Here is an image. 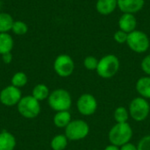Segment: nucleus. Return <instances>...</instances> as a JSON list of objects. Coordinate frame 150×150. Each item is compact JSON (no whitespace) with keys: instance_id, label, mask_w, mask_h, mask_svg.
Here are the masks:
<instances>
[{"instance_id":"obj_29","label":"nucleus","mask_w":150,"mask_h":150,"mask_svg":"<svg viewBox=\"0 0 150 150\" xmlns=\"http://www.w3.org/2000/svg\"><path fill=\"white\" fill-rule=\"evenodd\" d=\"M2 59H3V62L6 64H9L12 61V54L11 53H6L4 54H2Z\"/></svg>"},{"instance_id":"obj_8","label":"nucleus","mask_w":150,"mask_h":150,"mask_svg":"<svg viewBox=\"0 0 150 150\" xmlns=\"http://www.w3.org/2000/svg\"><path fill=\"white\" fill-rule=\"evenodd\" d=\"M54 69L61 77L70 76L75 69V62L73 59L66 54L58 55L54 62Z\"/></svg>"},{"instance_id":"obj_22","label":"nucleus","mask_w":150,"mask_h":150,"mask_svg":"<svg viewBox=\"0 0 150 150\" xmlns=\"http://www.w3.org/2000/svg\"><path fill=\"white\" fill-rule=\"evenodd\" d=\"M11 85L20 89L27 83V76L24 72H17L11 77Z\"/></svg>"},{"instance_id":"obj_16","label":"nucleus","mask_w":150,"mask_h":150,"mask_svg":"<svg viewBox=\"0 0 150 150\" xmlns=\"http://www.w3.org/2000/svg\"><path fill=\"white\" fill-rule=\"evenodd\" d=\"M71 120V114L69 111L56 112L53 119L54 126L59 128H65Z\"/></svg>"},{"instance_id":"obj_20","label":"nucleus","mask_w":150,"mask_h":150,"mask_svg":"<svg viewBox=\"0 0 150 150\" xmlns=\"http://www.w3.org/2000/svg\"><path fill=\"white\" fill-rule=\"evenodd\" d=\"M68 142L69 139L65 134H57L52 139L50 146L53 150H64L68 146Z\"/></svg>"},{"instance_id":"obj_19","label":"nucleus","mask_w":150,"mask_h":150,"mask_svg":"<svg viewBox=\"0 0 150 150\" xmlns=\"http://www.w3.org/2000/svg\"><path fill=\"white\" fill-rule=\"evenodd\" d=\"M14 20L9 13L0 12V33H8L11 30Z\"/></svg>"},{"instance_id":"obj_14","label":"nucleus","mask_w":150,"mask_h":150,"mask_svg":"<svg viewBox=\"0 0 150 150\" xmlns=\"http://www.w3.org/2000/svg\"><path fill=\"white\" fill-rule=\"evenodd\" d=\"M135 89L140 97L146 99H150V76H142L140 77L135 84Z\"/></svg>"},{"instance_id":"obj_24","label":"nucleus","mask_w":150,"mask_h":150,"mask_svg":"<svg viewBox=\"0 0 150 150\" xmlns=\"http://www.w3.org/2000/svg\"><path fill=\"white\" fill-rule=\"evenodd\" d=\"M83 67L90 71H93L96 70L98 68V60L92 55H89L86 56L83 60Z\"/></svg>"},{"instance_id":"obj_25","label":"nucleus","mask_w":150,"mask_h":150,"mask_svg":"<svg viewBox=\"0 0 150 150\" xmlns=\"http://www.w3.org/2000/svg\"><path fill=\"white\" fill-rule=\"evenodd\" d=\"M127 37H128V33H127L126 32H123L120 29L118 31H116L113 34L114 40L119 44H126L127 40Z\"/></svg>"},{"instance_id":"obj_12","label":"nucleus","mask_w":150,"mask_h":150,"mask_svg":"<svg viewBox=\"0 0 150 150\" xmlns=\"http://www.w3.org/2000/svg\"><path fill=\"white\" fill-rule=\"evenodd\" d=\"M119 29L130 33L133 31L136 30L137 27V18L134 14L131 13H122L118 21Z\"/></svg>"},{"instance_id":"obj_18","label":"nucleus","mask_w":150,"mask_h":150,"mask_svg":"<svg viewBox=\"0 0 150 150\" xmlns=\"http://www.w3.org/2000/svg\"><path fill=\"white\" fill-rule=\"evenodd\" d=\"M49 94H50V92H49L48 87L46 84H43V83L37 84L33 89V91H32V96L40 102L48 98Z\"/></svg>"},{"instance_id":"obj_30","label":"nucleus","mask_w":150,"mask_h":150,"mask_svg":"<svg viewBox=\"0 0 150 150\" xmlns=\"http://www.w3.org/2000/svg\"><path fill=\"white\" fill-rule=\"evenodd\" d=\"M104 150H120V147H118L116 145H112V144H109L108 146H106Z\"/></svg>"},{"instance_id":"obj_3","label":"nucleus","mask_w":150,"mask_h":150,"mask_svg":"<svg viewBox=\"0 0 150 150\" xmlns=\"http://www.w3.org/2000/svg\"><path fill=\"white\" fill-rule=\"evenodd\" d=\"M51 109L55 112L69 111L72 105V98L70 93L64 89H56L53 91L47 98Z\"/></svg>"},{"instance_id":"obj_28","label":"nucleus","mask_w":150,"mask_h":150,"mask_svg":"<svg viewBox=\"0 0 150 150\" xmlns=\"http://www.w3.org/2000/svg\"><path fill=\"white\" fill-rule=\"evenodd\" d=\"M120 150H138V149H137V146L134 145V143L128 142V143L121 146L120 147Z\"/></svg>"},{"instance_id":"obj_1","label":"nucleus","mask_w":150,"mask_h":150,"mask_svg":"<svg viewBox=\"0 0 150 150\" xmlns=\"http://www.w3.org/2000/svg\"><path fill=\"white\" fill-rule=\"evenodd\" d=\"M133 129L129 123H116L112 127L108 133V140L110 144L121 147L130 142L133 138Z\"/></svg>"},{"instance_id":"obj_26","label":"nucleus","mask_w":150,"mask_h":150,"mask_svg":"<svg viewBox=\"0 0 150 150\" xmlns=\"http://www.w3.org/2000/svg\"><path fill=\"white\" fill-rule=\"evenodd\" d=\"M138 150H150V134L143 136L137 144Z\"/></svg>"},{"instance_id":"obj_6","label":"nucleus","mask_w":150,"mask_h":150,"mask_svg":"<svg viewBox=\"0 0 150 150\" xmlns=\"http://www.w3.org/2000/svg\"><path fill=\"white\" fill-rule=\"evenodd\" d=\"M90 133V126L83 120H74L65 127L64 134L69 141H81L85 139Z\"/></svg>"},{"instance_id":"obj_32","label":"nucleus","mask_w":150,"mask_h":150,"mask_svg":"<svg viewBox=\"0 0 150 150\" xmlns=\"http://www.w3.org/2000/svg\"><path fill=\"white\" fill-rule=\"evenodd\" d=\"M66 1H70V0H66Z\"/></svg>"},{"instance_id":"obj_15","label":"nucleus","mask_w":150,"mask_h":150,"mask_svg":"<svg viewBox=\"0 0 150 150\" xmlns=\"http://www.w3.org/2000/svg\"><path fill=\"white\" fill-rule=\"evenodd\" d=\"M16 139L11 133L2 131L0 133V150H14Z\"/></svg>"},{"instance_id":"obj_4","label":"nucleus","mask_w":150,"mask_h":150,"mask_svg":"<svg viewBox=\"0 0 150 150\" xmlns=\"http://www.w3.org/2000/svg\"><path fill=\"white\" fill-rule=\"evenodd\" d=\"M126 44L133 52L137 54H143L149 49V37L143 31L136 29L132 33H128Z\"/></svg>"},{"instance_id":"obj_13","label":"nucleus","mask_w":150,"mask_h":150,"mask_svg":"<svg viewBox=\"0 0 150 150\" xmlns=\"http://www.w3.org/2000/svg\"><path fill=\"white\" fill-rule=\"evenodd\" d=\"M117 8V0H97L96 2L97 11L103 16L111 15Z\"/></svg>"},{"instance_id":"obj_17","label":"nucleus","mask_w":150,"mask_h":150,"mask_svg":"<svg viewBox=\"0 0 150 150\" xmlns=\"http://www.w3.org/2000/svg\"><path fill=\"white\" fill-rule=\"evenodd\" d=\"M13 39L8 33H0V54L11 53L13 48Z\"/></svg>"},{"instance_id":"obj_21","label":"nucleus","mask_w":150,"mask_h":150,"mask_svg":"<svg viewBox=\"0 0 150 150\" xmlns=\"http://www.w3.org/2000/svg\"><path fill=\"white\" fill-rule=\"evenodd\" d=\"M129 117V111L125 106L117 107L113 112V119L116 123H127Z\"/></svg>"},{"instance_id":"obj_31","label":"nucleus","mask_w":150,"mask_h":150,"mask_svg":"<svg viewBox=\"0 0 150 150\" xmlns=\"http://www.w3.org/2000/svg\"><path fill=\"white\" fill-rule=\"evenodd\" d=\"M1 7H2V1L0 0V8H1Z\"/></svg>"},{"instance_id":"obj_27","label":"nucleus","mask_w":150,"mask_h":150,"mask_svg":"<svg viewBox=\"0 0 150 150\" xmlns=\"http://www.w3.org/2000/svg\"><path fill=\"white\" fill-rule=\"evenodd\" d=\"M141 68H142V70L147 75V76H150V54L146 55L142 62H141Z\"/></svg>"},{"instance_id":"obj_10","label":"nucleus","mask_w":150,"mask_h":150,"mask_svg":"<svg viewBox=\"0 0 150 150\" xmlns=\"http://www.w3.org/2000/svg\"><path fill=\"white\" fill-rule=\"evenodd\" d=\"M22 98V93L19 88L9 85L4 88L0 92V102L6 106H13L18 105Z\"/></svg>"},{"instance_id":"obj_11","label":"nucleus","mask_w":150,"mask_h":150,"mask_svg":"<svg viewBox=\"0 0 150 150\" xmlns=\"http://www.w3.org/2000/svg\"><path fill=\"white\" fill-rule=\"evenodd\" d=\"M118 8L122 13L135 14L142 10L145 0H117Z\"/></svg>"},{"instance_id":"obj_23","label":"nucleus","mask_w":150,"mask_h":150,"mask_svg":"<svg viewBox=\"0 0 150 150\" xmlns=\"http://www.w3.org/2000/svg\"><path fill=\"white\" fill-rule=\"evenodd\" d=\"M11 31L17 35H24L27 33L28 26L25 22L17 20V21H14V23L12 25Z\"/></svg>"},{"instance_id":"obj_5","label":"nucleus","mask_w":150,"mask_h":150,"mask_svg":"<svg viewBox=\"0 0 150 150\" xmlns=\"http://www.w3.org/2000/svg\"><path fill=\"white\" fill-rule=\"evenodd\" d=\"M129 115L136 122L145 120L150 113V104L148 99L136 97L129 104Z\"/></svg>"},{"instance_id":"obj_9","label":"nucleus","mask_w":150,"mask_h":150,"mask_svg":"<svg viewBox=\"0 0 150 150\" xmlns=\"http://www.w3.org/2000/svg\"><path fill=\"white\" fill-rule=\"evenodd\" d=\"M77 111L83 116L93 115L98 109V101L91 93L82 94L76 101Z\"/></svg>"},{"instance_id":"obj_7","label":"nucleus","mask_w":150,"mask_h":150,"mask_svg":"<svg viewBox=\"0 0 150 150\" xmlns=\"http://www.w3.org/2000/svg\"><path fill=\"white\" fill-rule=\"evenodd\" d=\"M18 112L25 119H34L40 113V104L32 95L23 97L18 102Z\"/></svg>"},{"instance_id":"obj_2","label":"nucleus","mask_w":150,"mask_h":150,"mask_svg":"<svg viewBox=\"0 0 150 150\" xmlns=\"http://www.w3.org/2000/svg\"><path fill=\"white\" fill-rule=\"evenodd\" d=\"M120 67V62L118 56L113 54H108L98 60L96 72L101 78L109 79L113 77L119 72Z\"/></svg>"}]
</instances>
